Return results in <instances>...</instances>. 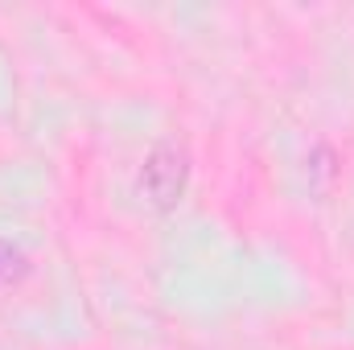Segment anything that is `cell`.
<instances>
[{"mask_svg": "<svg viewBox=\"0 0 354 350\" xmlns=\"http://www.w3.org/2000/svg\"><path fill=\"white\" fill-rule=\"evenodd\" d=\"M185 177H189V157H185V149L174 145V140H165V145H157V149L149 153L145 174H140V190L149 194V202H153L157 210H169L177 198L185 194Z\"/></svg>", "mask_w": 354, "mask_h": 350, "instance_id": "obj_1", "label": "cell"}, {"mask_svg": "<svg viewBox=\"0 0 354 350\" xmlns=\"http://www.w3.org/2000/svg\"><path fill=\"white\" fill-rule=\"evenodd\" d=\"M17 272H21V252L0 239V280H8V276H17Z\"/></svg>", "mask_w": 354, "mask_h": 350, "instance_id": "obj_2", "label": "cell"}]
</instances>
